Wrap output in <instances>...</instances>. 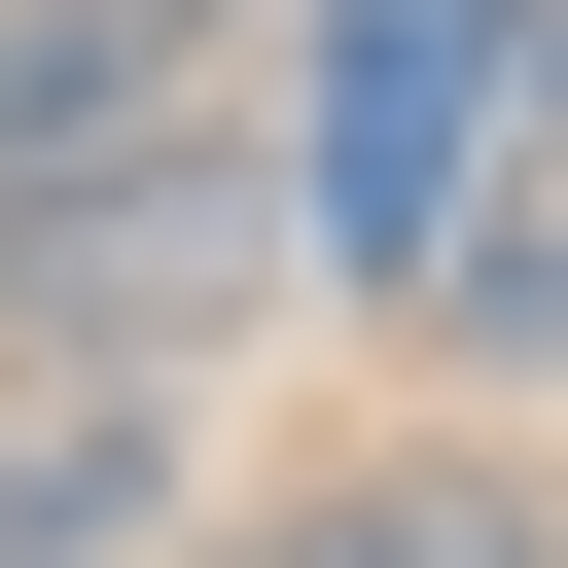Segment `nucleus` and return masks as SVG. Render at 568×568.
<instances>
[{"instance_id":"obj_2","label":"nucleus","mask_w":568,"mask_h":568,"mask_svg":"<svg viewBox=\"0 0 568 568\" xmlns=\"http://www.w3.org/2000/svg\"><path fill=\"white\" fill-rule=\"evenodd\" d=\"M497 106H532V0H320V106H284V213H320V284H390V320H426V248H462Z\"/></svg>"},{"instance_id":"obj_3","label":"nucleus","mask_w":568,"mask_h":568,"mask_svg":"<svg viewBox=\"0 0 568 568\" xmlns=\"http://www.w3.org/2000/svg\"><path fill=\"white\" fill-rule=\"evenodd\" d=\"M426 355H462V390H568V0H532V106H497V178H462V248H426Z\"/></svg>"},{"instance_id":"obj_1","label":"nucleus","mask_w":568,"mask_h":568,"mask_svg":"<svg viewBox=\"0 0 568 568\" xmlns=\"http://www.w3.org/2000/svg\"><path fill=\"white\" fill-rule=\"evenodd\" d=\"M248 284H320V213H284V142H106L71 213H0V390H142L178 320H248Z\"/></svg>"},{"instance_id":"obj_5","label":"nucleus","mask_w":568,"mask_h":568,"mask_svg":"<svg viewBox=\"0 0 568 568\" xmlns=\"http://www.w3.org/2000/svg\"><path fill=\"white\" fill-rule=\"evenodd\" d=\"M106 142H178V0H0V213H71Z\"/></svg>"},{"instance_id":"obj_6","label":"nucleus","mask_w":568,"mask_h":568,"mask_svg":"<svg viewBox=\"0 0 568 568\" xmlns=\"http://www.w3.org/2000/svg\"><path fill=\"white\" fill-rule=\"evenodd\" d=\"M142 532V390H0V568H106Z\"/></svg>"},{"instance_id":"obj_4","label":"nucleus","mask_w":568,"mask_h":568,"mask_svg":"<svg viewBox=\"0 0 568 568\" xmlns=\"http://www.w3.org/2000/svg\"><path fill=\"white\" fill-rule=\"evenodd\" d=\"M213 568H568V497H532L497 426H426V462H320V497H248Z\"/></svg>"}]
</instances>
